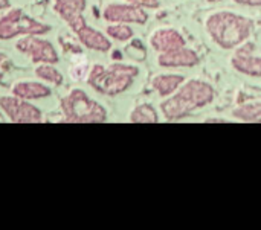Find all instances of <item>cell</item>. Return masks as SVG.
Masks as SVG:
<instances>
[{
	"label": "cell",
	"instance_id": "cell-1",
	"mask_svg": "<svg viewBox=\"0 0 261 230\" xmlns=\"http://www.w3.org/2000/svg\"><path fill=\"white\" fill-rule=\"evenodd\" d=\"M208 37L223 50H234L249 41L254 34V20L229 9H219L205 18Z\"/></svg>",
	"mask_w": 261,
	"mask_h": 230
},
{
	"label": "cell",
	"instance_id": "cell-2",
	"mask_svg": "<svg viewBox=\"0 0 261 230\" xmlns=\"http://www.w3.org/2000/svg\"><path fill=\"white\" fill-rule=\"evenodd\" d=\"M216 98L214 87L200 78L185 79L184 84L168 98H164L159 108L170 122L180 121L199 108L213 104Z\"/></svg>",
	"mask_w": 261,
	"mask_h": 230
},
{
	"label": "cell",
	"instance_id": "cell-3",
	"mask_svg": "<svg viewBox=\"0 0 261 230\" xmlns=\"http://www.w3.org/2000/svg\"><path fill=\"white\" fill-rule=\"evenodd\" d=\"M139 67L127 63H112L109 66L93 64L87 70V84L98 93L116 96L127 92L139 76Z\"/></svg>",
	"mask_w": 261,
	"mask_h": 230
},
{
	"label": "cell",
	"instance_id": "cell-4",
	"mask_svg": "<svg viewBox=\"0 0 261 230\" xmlns=\"http://www.w3.org/2000/svg\"><path fill=\"white\" fill-rule=\"evenodd\" d=\"M60 108L63 122L72 124H101L107 121V110L84 90L72 89L61 101Z\"/></svg>",
	"mask_w": 261,
	"mask_h": 230
},
{
	"label": "cell",
	"instance_id": "cell-5",
	"mask_svg": "<svg viewBox=\"0 0 261 230\" xmlns=\"http://www.w3.org/2000/svg\"><path fill=\"white\" fill-rule=\"evenodd\" d=\"M49 31V24L29 17L21 8H8L0 14V40L6 41L18 35H43Z\"/></svg>",
	"mask_w": 261,
	"mask_h": 230
},
{
	"label": "cell",
	"instance_id": "cell-6",
	"mask_svg": "<svg viewBox=\"0 0 261 230\" xmlns=\"http://www.w3.org/2000/svg\"><path fill=\"white\" fill-rule=\"evenodd\" d=\"M15 49L26 55L32 63L41 64V63H49V64H57L60 61V55L54 44L49 40L41 38L40 35H24L15 43Z\"/></svg>",
	"mask_w": 261,
	"mask_h": 230
},
{
	"label": "cell",
	"instance_id": "cell-7",
	"mask_svg": "<svg viewBox=\"0 0 261 230\" xmlns=\"http://www.w3.org/2000/svg\"><path fill=\"white\" fill-rule=\"evenodd\" d=\"M0 110L14 124H38L43 121L41 111L18 96H2Z\"/></svg>",
	"mask_w": 261,
	"mask_h": 230
},
{
	"label": "cell",
	"instance_id": "cell-8",
	"mask_svg": "<svg viewBox=\"0 0 261 230\" xmlns=\"http://www.w3.org/2000/svg\"><path fill=\"white\" fill-rule=\"evenodd\" d=\"M102 18L107 23H127V24H145L148 21V12L136 5L122 2V3H109L102 9Z\"/></svg>",
	"mask_w": 261,
	"mask_h": 230
},
{
	"label": "cell",
	"instance_id": "cell-9",
	"mask_svg": "<svg viewBox=\"0 0 261 230\" xmlns=\"http://www.w3.org/2000/svg\"><path fill=\"white\" fill-rule=\"evenodd\" d=\"M231 67L251 78H261V56L255 55L254 52V44L252 43H245L234 49V53L229 58Z\"/></svg>",
	"mask_w": 261,
	"mask_h": 230
},
{
	"label": "cell",
	"instance_id": "cell-10",
	"mask_svg": "<svg viewBox=\"0 0 261 230\" xmlns=\"http://www.w3.org/2000/svg\"><path fill=\"white\" fill-rule=\"evenodd\" d=\"M156 61L162 69H190L200 63V55L187 44L168 52L158 53Z\"/></svg>",
	"mask_w": 261,
	"mask_h": 230
},
{
	"label": "cell",
	"instance_id": "cell-11",
	"mask_svg": "<svg viewBox=\"0 0 261 230\" xmlns=\"http://www.w3.org/2000/svg\"><path fill=\"white\" fill-rule=\"evenodd\" d=\"M148 43H150V47L156 53H162V52H168V50L187 46V40L182 35V32L171 26H162V27L154 29L148 38Z\"/></svg>",
	"mask_w": 261,
	"mask_h": 230
},
{
	"label": "cell",
	"instance_id": "cell-12",
	"mask_svg": "<svg viewBox=\"0 0 261 230\" xmlns=\"http://www.w3.org/2000/svg\"><path fill=\"white\" fill-rule=\"evenodd\" d=\"M86 0H54V11L67 23L73 32H76L86 24Z\"/></svg>",
	"mask_w": 261,
	"mask_h": 230
},
{
	"label": "cell",
	"instance_id": "cell-13",
	"mask_svg": "<svg viewBox=\"0 0 261 230\" xmlns=\"http://www.w3.org/2000/svg\"><path fill=\"white\" fill-rule=\"evenodd\" d=\"M75 35L80 40V43L90 50L109 52L112 49V38L106 32H101V31L89 26L87 23L81 29H78L75 32Z\"/></svg>",
	"mask_w": 261,
	"mask_h": 230
},
{
	"label": "cell",
	"instance_id": "cell-14",
	"mask_svg": "<svg viewBox=\"0 0 261 230\" xmlns=\"http://www.w3.org/2000/svg\"><path fill=\"white\" fill-rule=\"evenodd\" d=\"M11 93L14 96H18L26 101L32 99H43L50 96L52 90L44 81H32V79H24V81H17L11 87Z\"/></svg>",
	"mask_w": 261,
	"mask_h": 230
},
{
	"label": "cell",
	"instance_id": "cell-15",
	"mask_svg": "<svg viewBox=\"0 0 261 230\" xmlns=\"http://www.w3.org/2000/svg\"><path fill=\"white\" fill-rule=\"evenodd\" d=\"M185 81V76L180 73H158L151 78L150 87L161 98L171 96Z\"/></svg>",
	"mask_w": 261,
	"mask_h": 230
},
{
	"label": "cell",
	"instance_id": "cell-16",
	"mask_svg": "<svg viewBox=\"0 0 261 230\" xmlns=\"http://www.w3.org/2000/svg\"><path fill=\"white\" fill-rule=\"evenodd\" d=\"M232 118L240 122L261 124V99L248 101L232 110Z\"/></svg>",
	"mask_w": 261,
	"mask_h": 230
},
{
	"label": "cell",
	"instance_id": "cell-17",
	"mask_svg": "<svg viewBox=\"0 0 261 230\" xmlns=\"http://www.w3.org/2000/svg\"><path fill=\"white\" fill-rule=\"evenodd\" d=\"M128 122L130 124H158L159 114L151 104L141 102L132 108L128 114Z\"/></svg>",
	"mask_w": 261,
	"mask_h": 230
},
{
	"label": "cell",
	"instance_id": "cell-18",
	"mask_svg": "<svg viewBox=\"0 0 261 230\" xmlns=\"http://www.w3.org/2000/svg\"><path fill=\"white\" fill-rule=\"evenodd\" d=\"M35 75L44 81L46 84H52V85H60L63 84V73L54 67V64H49V63H41V64H37L35 67Z\"/></svg>",
	"mask_w": 261,
	"mask_h": 230
},
{
	"label": "cell",
	"instance_id": "cell-19",
	"mask_svg": "<svg viewBox=\"0 0 261 230\" xmlns=\"http://www.w3.org/2000/svg\"><path fill=\"white\" fill-rule=\"evenodd\" d=\"M106 34L115 40V41H119V43H125V41H130L135 35L133 29L130 27V24L127 23H110L107 27H106Z\"/></svg>",
	"mask_w": 261,
	"mask_h": 230
},
{
	"label": "cell",
	"instance_id": "cell-20",
	"mask_svg": "<svg viewBox=\"0 0 261 230\" xmlns=\"http://www.w3.org/2000/svg\"><path fill=\"white\" fill-rule=\"evenodd\" d=\"M124 2L136 5V6H141L144 9H158L161 6L159 0H124Z\"/></svg>",
	"mask_w": 261,
	"mask_h": 230
},
{
	"label": "cell",
	"instance_id": "cell-21",
	"mask_svg": "<svg viewBox=\"0 0 261 230\" xmlns=\"http://www.w3.org/2000/svg\"><path fill=\"white\" fill-rule=\"evenodd\" d=\"M234 3L237 5H242V6H251V8H260L261 0H232Z\"/></svg>",
	"mask_w": 261,
	"mask_h": 230
},
{
	"label": "cell",
	"instance_id": "cell-22",
	"mask_svg": "<svg viewBox=\"0 0 261 230\" xmlns=\"http://www.w3.org/2000/svg\"><path fill=\"white\" fill-rule=\"evenodd\" d=\"M8 8H11V3H9V0H0V11H3V9H8Z\"/></svg>",
	"mask_w": 261,
	"mask_h": 230
},
{
	"label": "cell",
	"instance_id": "cell-23",
	"mask_svg": "<svg viewBox=\"0 0 261 230\" xmlns=\"http://www.w3.org/2000/svg\"><path fill=\"white\" fill-rule=\"evenodd\" d=\"M2 81H3V72L0 70V82H2Z\"/></svg>",
	"mask_w": 261,
	"mask_h": 230
}]
</instances>
